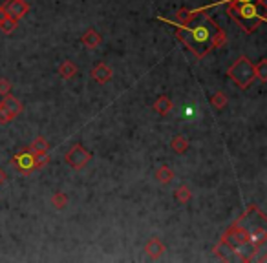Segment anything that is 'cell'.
Returning <instances> with one entry per match:
<instances>
[{"mask_svg": "<svg viewBox=\"0 0 267 263\" xmlns=\"http://www.w3.org/2000/svg\"><path fill=\"white\" fill-rule=\"evenodd\" d=\"M50 201H52V205H54L55 209L57 210H62L66 207V205H68V196H66L64 192H60V190H57V192H54L52 194V199H50Z\"/></svg>", "mask_w": 267, "mask_h": 263, "instance_id": "obj_21", "label": "cell"}, {"mask_svg": "<svg viewBox=\"0 0 267 263\" xmlns=\"http://www.w3.org/2000/svg\"><path fill=\"white\" fill-rule=\"evenodd\" d=\"M90 77L97 82V84H106V82L112 81L114 70L108 64H104V62H97V64L92 68Z\"/></svg>", "mask_w": 267, "mask_h": 263, "instance_id": "obj_9", "label": "cell"}, {"mask_svg": "<svg viewBox=\"0 0 267 263\" xmlns=\"http://www.w3.org/2000/svg\"><path fill=\"white\" fill-rule=\"evenodd\" d=\"M33 157H35V163H33V165H35V170H42V168L50 163L48 152H44V154H35Z\"/></svg>", "mask_w": 267, "mask_h": 263, "instance_id": "obj_24", "label": "cell"}, {"mask_svg": "<svg viewBox=\"0 0 267 263\" xmlns=\"http://www.w3.org/2000/svg\"><path fill=\"white\" fill-rule=\"evenodd\" d=\"M152 108H154V112H158L160 115H166V113L172 112V108H174V102H172L170 97L160 95L158 99H156L154 104H152Z\"/></svg>", "mask_w": 267, "mask_h": 263, "instance_id": "obj_13", "label": "cell"}, {"mask_svg": "<svg viewBox=\"0 0 267 263\" xmlns=\"http://www.w3.org/2000/svg\"><path fill=\"white\" fill-rule=\"evenodd\" d=\"M227 102H229V99H227V95H225L222 90L214 91L212 97H210V104H212L216 110H224V108L227 106Z\"/></svg>", "mask_w": 267, "mask_h": 263, "instance_id": "obj_20", "label": "cell"}, {"mask_svg": "<svg viewBox=\"0 0 267 263\" xmlns=\"http://www.w3.org/2000/svg\"><path fill=\"white\" fill-rule=\"evenodd\" d=\"M4 183H6V172L0 168V185H4Z\"/></svg>", "mask_w": 267, "mask_h": 263, "instance_id": "obj_28", "label": "cell"}, {"mask_svg": "<svg viewBox=\"0 0 267 263\" xmlns=\"http://www.w3.org/2000/svg\"><path fill=\"white\" fill-rule=\"evenodd\" d=\"M238 2H266V0H218L214 5H222V4H238Z\"/></svg>", "mask_w": 267, "mask_h": 263, "instance_id": "obj_27", "label": "cell"}, {"mask_svg": "<svg viewBox=\"0 0 267 263\" xmlns=\"http://www.w3.org/2000/svg\"><path fill=\"white\" fill-rule=\"evenodd\" d=\"M227 15L242 27L246 35H251L258 29L260 24L267 22L266 2H238L227 4Z\"/></svg>", "mask_w": 267, "mask_h": 263, "instance_id": "obj_2", "label": "cell"}, {"mask_svg": "<svg viewBox=\"0 0 267 263\" xmlns=\"http://www.w3.org/2000/svg\"><path fill=\"white\" fill-rule=\"evenodd\" d=\"M227 251H229V247H227L225 243L220 242L218 245L214 247L212 253H214V256H216V258H220L222 262H227V260H230V256H229V253H227Z\"/></svg>", "mask_w": 267, "mask_h": 263, "instance_id": "obj_22", "label": "cell"}, {"mask_svg": "<svg viewBox=\"0 0 267 263\" xmlns=\"http://www.w3.org/2000/svg\"><path fill=\"white\" fill-rule=\"evenodd\" d=\"M11 91V82L8 79H0V95H6Z\"/></svg>", "mask_w": 267, "mask_h": 263, "instance_id": "obj_26", "label": "cell"}, {"mask_svg": "<svg viewBox=\"0 0 267 263\" xmlns=\"http://www.w3.org/2000/svg\"><path fill=\"white\" fill-rule=\"evenodd\" d=\"M80 44L88 49H96L102 44V37L99 35V31H96L94 27H90V29H86L84 35L80 37Z\"/></svg>", "mask_w": 267, "mask_h": 263, "instance_id": "obj_11", "label": "cell"}, {"mask_svg": "<svg viewBox=\"0 0 267 263\" xmlns=\"http://www.w3.org/2000/svg\"><path fill=\"white\" fill-rule=\"evenodd\" d=\"M222 243H225L229 251L232 254H238V258H242L244 254V249H247V242H249V231L246 227L240 225V221L236 220L232 221V225L227 229V231L222 234Z\"/></svg>", "mask_w": 267, "mask_h": 263, "instance_id": "obj_4", "label": "cell"}, {"mask_svg": "<svg viewBox=\"0 0 267 263\" xmlns=\"http://www.w3.org/2000/svg\"><path fill=\"white\" fill-rule=\"evenodd\" d=\"M188 139L185 137V135H182V134H178V135H174L172 137V141H170V148L174 152H176L178 156H183L185 152L188 150Z\"/></svg>", "mask_w": 267, "mask_h": 263, "instance_id": "obj_14", "label": "cell"}, {"mask_svg": "<svg viewBox=\"0 0 267 263\" xmlns=\"http://www.w3.org/2000/svg\"><path fill=\"white\" fill-rule=\"evenodd\" d=\"M28 148H30V152H32L33 156H35V154H44V152L50 150V143L46 141V137L38 135V137H35V139L32 141V145L28 146Z\"/></svg>", "mask_w": 267, "mask_h": 263, "instance_id": "obj_16", "label": "cell"}, {"mask_svg": "<svg viewBox=\"0 0 267 263\" xmlns=\"http://www.w3.org/2000/svg\"><path fill=\"white\" fill-rule=\"evenodd\" d=\"M64 161L70 168H74V170L79 172V170H82V168L92 161V154L86 150L80 143H77V145H74L68 152H66Z\"/></svg>", "mask_w": 267, "mask_h": 263, "instance_id": "obj_5", "label": "cell"}, {"mask_svg": "<svg viewBox=\"0 0 267 263\" xmlns=\"http://www.w3.org/2000/svg\"><path fill=\"white\" fill-rule=\"evenodd\" d=\"M2 104L6 106V110L13 115V119L15 117H18L22 113V110H24V106H22V102L16 99V97H13L11 93H6V95H2Z\"/></svg>", "mask_w": 267, "mask_h": 263, "instance_id": "obj_12", "label": "cell"}, {"mask_svg": "<svg viewBox=\"0 0 267 263\" xmlns=\"http://www.w3.org/2000/svg\"><path fill=\"white\" fill-rule=\"evenodd\" d=\"M227 75H229L230 81L234 82L240 90H247V88L254 82V79H256L254 64H252L251 60H249V57H246V55H240V57L227 68Z\"/></svg>", "mask_w": 267, "mask_h": 263, "instance_id": "obj_3", "label": "cell"}, {"mask_svg": "<svg viewBox=\"0 0 267 263\" xmlns=\"http://www.w3.org/2000/svg\"><path fill=\"white\" fill-rule=\"evenodd\" d=\"M174 170H172L168 165H161L158 170H156V179L161 183V185H168V183L174 181Z\"/></svg>", "mask_w": 267, "mask_h": 263, "instance_id": "obj_15", "label": "cell"}, {"mask_svg": "<svg viewBox=\"0 0 267 263\" xmlns=\"http://www.w3.org/2000/svg\"><path fill=\"white\" fill-rule=\"evenodd\" d=\"M35 157H33V154L30 152V148H22L20 152H16L15 156L11 157V167L15 168L18 174H24V176H28V174H32L33 170H35Z\"/></svg>", "mask_w": 267, "mask_h": 263, "instance_id": "obj_6", "label": "cell"}, {"mask_svg": "<svg viewBox=\"0 0 267 263\" xmlns=\"http://www.w3.org/2000/svg\"><path fill=\"white\" fill-rule=\"evenodd\" d=\"M174 198H176L178 203L187 205L188 201L192 199V192H190V188H188L187 185H182V187H178L176 190H174Z\"/></svg>", "mask_w": 267, "mask_h": 263, "instance_id": "obj_19", "label": "cell"}, {"mask_svg": "<svg viewBox=\"0 0 267 263\" xmlns=\"http://www.w3.org/2000/svg\"><path fill=\"white\" fill-rule=\"evenodd\" d=\"M0 11L18 22L22 16H26L30 13V4L26 0H4L0 4Z\"/></svg>", "mask_w": 267, "mask_h": 263, "instance_id": "obj_7", "label": "cell"}, {"mask_svg": "<svg viewBox=\"0 0 267 263\" xmlns=\"http://www.w3.org/2000/svg\"><path fill=\"white\" fill-rule=\"evenodd\" d=\"M176 38L196 55V59H205L210 49L224 48L227 44V33L212 16L205 15V11H200L185 26H178Z\"/></svg>", "mask_w": 267, "mask_h": 263, "instance_id": "obj_1", "label": "cell"}, {"mask_svg": "<svg viewBox=\"0 0 267 263\" xmlns=\"http://www.w3.org/2000/svg\"><path fill=\"white\" fill-rule=\"evenodd\" d=\"M267 234L264 227H254V231L249 232V242H247V249L251 253V260L254 262V256H256L258 251H262V247L266 245Z\"/></svg>", "mask_w": 267, "mask_h": 263, "instance_id": "obj_8", "label": "cell"}, {"mask_svg": "<svg viewBox=\"0 0 267 263\" xmlns=\"http://www.w3.org/2000/svg\"><path fill=\"white\" fill-rule=\"evenodd\" d=\"M59 75H60V79H64V81L74 79V77L77 75V66H75L72 60H64V62L59 66Z\"/></svg>", "mask_w": 267, "mask_h": 263, "instance_id": "obj_17", "label": "cell"}, {"mask_svg": "<svg viewBox=\"0 0 267 263\" xmlns=\"http://www.w3.org/2000/svg\"><path fill=\"white\" fill-rule=\"evenodd\" d=\"M165 251H166L165 243L161 242L160 238H150L146 245H144V254L152 260H160L165 254Z\"/></svg>", "mask_w": 267, "mask_h": 263, "instance_id": "obj_10", "label": "cell"}, {"mask_svg": "<svg viewBox=\"0 0 267 263\" xmlns=\"http://www.w3.org/2000/svg\"><path fill=\"white\" fill-rule=\"evenodd\" d=\"M254 73H256V77L262 82L267 81V60L266 59H262L258 64H254Z\"/></svg>", "mask_w": 267, "mask_h": 263, "instance_id": "obj_23", "label": "cell"}, {"mask_svg": "<svg viewBox=\"0 0 267 263\" xmlns=\"http://www.w3.org/2000/svg\"><path fill=\"white\" fill-rule=\"evenodd\" d=\"M16 29V20L15 18H11V16L4 15L2 11H0V31L4 33V35H11V33Z\"/></svg>", "mask_w": 267, "mask_h": 263, "instance_id": "obj_18", "label": "cell"}, {"mask_svg": "<svg viewBox=\"0 0 267 263\" xmlns=\"http://www.w3.org/2000/svg\"><path fill=\"white\" fill-rule=\"evenodd\" d=\"M13 121V115H11L8 110H6V106L0 102V124H8Z\"/></svg>", "mask_w": 267, "mask_h": 263, "instance_id": "obj_25", "label": "cell"}]
</instances>
